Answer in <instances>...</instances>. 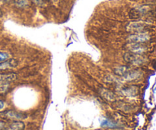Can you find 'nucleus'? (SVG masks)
<instances>
[{
	"label": "nucleus",
	"instance_id": "obj_1",
	"mask_svg": "<svg viewBox=\"0 0 156 130\" xmlns=\"http://www.w3.org/2000/svg\"><path fill=\"white\" fill-rule=\"evenodd\" d=\"M123 59H124L125 62H128V63L131 64V65H136V66L143 65L146 62V57L143 56L142 54L131 53V52H126L124 54Z\"/></svg>",
	"mask_w": 156,
	"mask_h": 130
},
{
	"label": "nucleus",
	"instance_id": "obj_2",
	"mask_svg": "<svg viewBox=\"0 0 156 130\" xmlns=\"http://www.w3.org/2000/svg\"><path fill=\"white\" fill-rule=\"evenodd\" d=\"M16 79L15 73H0V93L6 92L9 88V84Z\"/></svg>",
	"mask_w": 156,
	"mask_h": 130
},
{
	"label": "nucleus",
	"instance_id": "obj_3",
	"mask_svg": "<svg viewBox=\"0 0 156 130\" xmlns=\"http://www.w3.org/2000/svg\"><path fill=\"white\" fill-rule=\"evenodd\" d=\"M0 117H3V118L9 119V120H15V121L24 120V119L27 118V116L23 114V113L17 112V111H3V112L0 113Z\"/></svg>",
	"mask_w": 156,
	"mask_h": 130
},
{
	"label": "nucleus",
	"instance_id": "obj_4",
	"mask_svg": "<svg viewBox=\"0 0 156 130\" xmlns=\"http://www.w3.org/2000/svg\"><path fill=\"white\" fill-rule=\"evenodd\" d=\"M150 40V36L147 33H136L128 37L127 40L129 43H137V44H145Z\"/></svg>",
	"mask_w": 156,
	"mask_h": 130
},
{
	"label": "nucleus",
	"instance_id": "obj_5",
	"mask_svg": "<svg viewBox=\"0 0 156 130\" xmlns=\"http://www.w3.org/2000/svg\"><path fill=\"white\" fill-rule=\"evenodd\" d=\"M148 27L147 24H145L144 22L141 21H134V22H130L127 26H126V30L129 32H133V33H143L146 28Z\"/></svg>",
	"mask_w": 156,
	"mask_h": 130
},
{
	"label": "nucleus",
	"instance_id": "obj_6",
	"mask_svg": "<svg viewBox=\"0 0 156 130\" xmlns=\"http://www.w3.org/2000/svg\"><path fill=\"white\" fill-rule=\"evenodd\" d=\"M125 48L128 52L135 53H145L147 50V47L143 44H137V43H129L126 44Z\"/></svg>",
	"mask_w": 156,
	"mask_h": 130
},
{
	"label": "nucleus",
	"instance_id": "obj_7",
	"mask_svg": "<svg viewBox=\"0 0 156 130\" xmlns=\"http://www.w3.org/2000/svg\"><path fill=\"white\" fill-rule=\"evenodd\" d=\"M18 65V61L16 59H9L8 60L0 62V70H5L9 69L16 68Z\"/></svg>",
	"mask_w": 156,
	"mask_h": 130
},
{
	"label": "nucleus",
	"instance_id": "obj_8",
	"mask_svg": "<svg viewBox=\"0 0 156 130\" xmlns=\"http://www.w3.org/2000/svg\"><path fill=\"white\" fill-rule=\"evenodd\" d=\"M101 94L104 98H105L108 100H115V94L112 91H109L107 89H101Z\"/></svg>",
	"mask_w": 156,
	"mask_h": 130
},
{
	"label": "nucleus",
	"instance_id": "obj_9",
	"mask_svg": "<svg viewBox=\"0 0 156 130\" xmlns=\"http://www.w3.org/2000/svg\"><path fill=\"white\" fill-rule=\"evenodd\" d=\"M142 13H143V11L141 9H133L129 11V17L131 19H138L141 17Z\"/></svg>",
	"mask_w": 156,
	"mask_h": 130
},
{
	"label": "nucleus",
	"instance_id": "obj_10",
	"mask_svg": "<svg viewBox=\"0 0 156 130\" xmlns=\"http://www.w3.org/2000/svg\"><path fill=\"white\" fill-rule=\"evenodd\" d=\"M137 88L135 86H130L129 88H125L122 90V92L125 94V95L128 96H133L137 94Z\"/></svg>",
	"mask_w": 156,
	"mask_h": 130
},
{
	"label": "nucleus",
	"instance_id": "obj_11",
	"mask_svg": "<svg viewBox=\"0 0 156 130\" xmlns=\"http://www.w3.org/2000/svg\"><path fill=\"white\" fill-rule=\"evenodd\" d=\"M101 126L102 127H106V128H115L117 127V124L114 123V122L111 121L110 120L106 118H103L101 121Z\"/></svg>",
	"mask_w": 156,
	"mask_h": 130
},
{
	"label": "nucleus",
	"instance_id": "obj_12",
	"mask_svg": "<svg viewBox=\"0 0 156 130\" xmlns=\"http://www.w3.org/2000/svg\"><path fill=\"white\" fill-rule=\"evenodd\" d=\"M10 129L12 130H24V124L23 122H21L20 120L15 121L10 125Z\"/></svg>",
	"mask_w": 156,
	"mask_h": 130
},
{
	"label": "nucleus",
	"instance_id": "obj_13",
	"mask_svg": "<svg viewBox=\"0 0 156 130\" xmlns=\"http://www.w3.org/2000/svg\"><path fill=\"white\" fill-rule=\"evenodd\" d=\"M9 59H10V54L9 53L5 51H0V62L8 60Z\"/></svg>",
	"mask_w": 156,
	"mask_h": 130
},
{
	"label": "nucleus",
	"instance_id": "obj_14",
	"mask_svg": "<svg viewBox=\"0 0 156 130\" xmlns=\"http://www.w3.org/2000/svg\"><path fill=\"white\" fill-rule=\"evenodd\" d=\"M27 4H28V2H27V0H18V2H17V5L20 7H24Z\"/></svg>",
	"mask_w": 156,
	"mask_h": 130
},
{
	"label": "nucleus",
	"instance_id": "obj_15",
	"mask_svg": "<svg viewBox=\"0 0 156 130\" xmlns=\"http://www.w3.org/2000/svg\"><path fill=\"white\" fill-rule=\"evenodd\" d=\"M5 106V102L3 101V100H0V111H2V110L4 109Z\"/></svg>",
	"mask_w": 156,
	"mask_h": 130
},
{
	"label": "nucleus",
	"instance_id": "obj_16",
	"mask_svg": "<svg viewBox=\"0 0 156 130\" xmlns=\"http://www.w3.org/2000/svg\"><path fill=\"white\" fill-rule=\"evenodd\" d=\"M5 129V124L4 123L0 121V130H3Z\"/></svg>",
	"mask_w": 156,
	"mask_h": 130
}]
</instances>
